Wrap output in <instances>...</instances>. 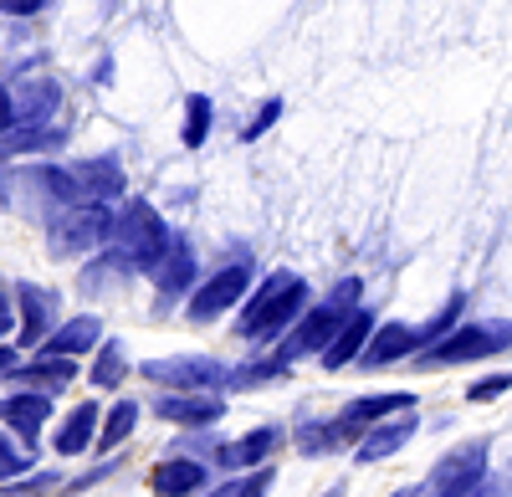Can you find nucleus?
I'll list each match as a JSON object with an SVG mask.
<instances>
[{
    "label": "nucleus",
    "instance_id": "nucleus-1",
    "mask_svg": "<svg viewBox=\"0 0 512 497\" xmlns=\"http://www.w3.org/2000/svg\"><path fill=\"white\" fill-rule=\"evenodd\" d=\"M108 241H113V257H118L128 272H154L159 257L169 252V241H175V231L164 226V216L154 211L149 200H128L123 216H118L113 231H108Z\"/></svg>",
    "mask_w": 512,
    "mask_h": 497
},
{
    "label": "nucleus",
    "instance_id": "nucleus-2",
    "mask_svg": "<svg viewBox=\"0 0 512 497\" xmlns=\"http://www.w3.org/2000/svg\"><path fill=\"white\" fill-rule=\"evenodd\" d=\"M303 308H308V282L292 277V272H272L262 287H256V298L246 303V313H241V339L267 344V339H277Z\"/></svg>",
    "mask_w": 512,
    "mask_h": 497
},
{
    "label": "nucleus",
    "instance_id": "nucleus-3",
    "mask_svg": "<svg viewBox=\"0 0 512 497\" xmlns=\"http://www.w3.org/2000/svg\"><path fill=\"white\" fill-rule=\"evenodd\" d=\"M354 298H359V277H344L328 293V303H318V308H308V313H297L303 323L292 328V334L282 339V349H277V364L287 369V364H297V359H308V354H323V344L338 334V323H344L349 313H354Z\"/></svg>",
    "mask_w": 512,
    "mask_h": 497
},
{
    "label": "nucleus",
    "instance_id": "nucleus-4",
    "mask_svg": "<svg viewBox=\"0 0 512 497\" xmlns=\"http://www.w3.org/2000/svg\"><path fill=\"white\" fill-rule=\"evenodd\" d=\"M113 231L108 205H67V211L52 216V257H77V252H93L103 246Z\"/></svg>",
    "mask_w": 512,
    "mask_h": 497
},
{
    "label": "nucleus",
    "instance_id": "nucleus-5",
    "mask_svg": "<svg viewBox=\"0 0 512 497\" xmlns=\"http://www.w3.org/2000/svg\"><path fill=\"white\" fill-rule=\"evenodd\" d=\"M497 349H507V323H497V328H451V334H441L431 349H420V359H415V364L441 369V364L487 359V354H497Z\"/></svg>",
    "mask_w": 512,
    "mask_h": 497
},
{
    "label": "nucleus",
    "instance_id": "nucleus-6",
    "mask_svg": "<svg viewBox=\"0 0 512 497\" xmlns=\"http://www.w3.org/2000/svg\"><path fill=\"white\" fill-rule=\"evenodd\" d=\"M487 451H492V441H466L461 451L441 457L431 472V497H472L487 477Z\"/></svg>",
    "mask_w": 512,
    "mask_h": 497
},
{
    "label": "nucleus",
    "instance_id": "nucleus-7",
    "mask_svg": "<svg viewBox=\"0 0 512 497\" xmlns=\"http://www.w3.org/2000/svg\"><path fill=\"white\" fill-rule=\"evenodd\" d=\"M144 380L154 385H175V390H221L226 385V364L205 359V354H180V359H149Z\"/></svg>",
    "mask_w": 512,
    "mask_h": 497
},
{
    "label": "nucleus",
    "instance_id": "nucleus-8",
    "mask_svg": "<svg viewBox=\"0 0 512 497\" xmlns=\"http://www.w3.org/2000/svg\"><path fill=\"white\" fill-rule=\"evenodd\" d=\"M246 287H251V267L246 262H236V267H221L216 277H210L200 293L190 298V318L195 323H210L216 313H226V308H236L241 298H246Z\"/></svg>",
    "mask_w": 512,
    "mask_h": 497
},
{
    "label": "nucleus",
    "instance_id": "nucleus-9",
    "mask_svg": "<svg viewBox=\"0 0 512 497\" xmlns=\"http://www.w3.org/2000/svg\"><path fill=\"white\" fill-rule=\"evenodd\" d=\"M6 98H11V123L16 129H31V123H52L62 88H57V77H26L16 88H6Z\"/></svg>",
    "mask_w": 512,
    "mask_h": 497
},
{
    "label": "nucleus",
    "instance_id": "nucleus-10",
    "mask_svg": "<svg viewBox=\"0 0 512 497\" xmlns=\"http://www.w3.org/2000/svg\"><path fill=\"white\" fill-rule=\"evenodd\" d=\"M67 180L77 190V205H103L123 195V164L113 154H98V159H82L77 170H67Z\"/></svg>",
    "mask_w": 512,
    "mask_h": 497
},
{
    "label": "nucleus",
    "instance_id": "nucleus-11",
    "mask_svg": "<svg viewBox=\"0 0 512 497\" xmlns=\"http://www.w3.org/2000/svg\"><path fill=\"white\" fill-rule=\"evenodd\" d=\"M415 416L410 410H400V421H384V426H369L364 436H359V446H354V462L359 467H374V462H384V457H395V451L415 436Z\"/></svg>",
    "mask_w": 512,
    "mask_h": 497
},
{
    "label": "nucleus",
    "instance_id": "nucleus-12",
    "mask_svg": "<svg viewBox=\"0 0 512 497\" xmlns=\"http://www.w3.org/2000/svg\"><path fill=\"white\" fill-rule=\"evenodd\" d=\"M16 303H21V344H41L52 334V318H57V293L36 282H16Z\"/></svg>",
    "mask_w": 512,
    "mask_h": 497
},
{
    "label": "nucleus",
    "instance_id": "nucleus-13",
    "mask_svg": "<svg viewBox=\"0 0 512 497\" xmlns=\"http://www.w3.org/2000/svg\"><path fill=\"white\" fill-rule=\"evenodd\" d=\"M410 354H415V328H410V323H384V328H374V334L364 339L359 364L384 369V364H400V359H410Z\"/></svg>",
    "mask_w": 512,
    "mask_h": 497
},
{
    "label": "nucleus",
    "instance_id": "nucleus-14",
    "mask_svg": "<svg viewBox=\"0 0 512 497\" xmlns=\"http://www.w3.org/2000/svg\"><path fill=\"white\" fill-rule=\"evenodd\" d=\"M93 344H103V323L93 313H82V318H67L62 328H52V334L41 339L36 349L41 354H57V359H72V354H88Z\"/></svg>",
    "mask_w": 512,
    "mask_h": 497
},
{
    "label": "nucleus",
    "instance_id": "nucleus-15",
    "mask_svg": "<svg viewBox=\"0 0 512 497\" xmlns=\"http://www.w3.org/2000/svg\"><path fill=\"white\" fill-rule=\"evenodd\" d=\"M154 410L164 421H175V426H216L226 416V405L216 395H200V390L195 395H159Z\"/></svg>",
    "mask_w": 512,
    "mask_h": 497
},
{
    "label": "nucleus",
    "instance_id": "nucleus-16",
    "mask_svg": "<svg viewBox=\"0 0 512 497\" xmlns=\"http://www.w3.org/2000/svg\"><path fill=\"white\" fill-rule=\"evenodd\" d=\"M369 334H374V313L354 308V313H349L344 323H338V334H333V339L323 344V364H328V369H344V364H354Z\"/></svg>",
    "mask_w": 512,
    "mask_h": 497
},
{
    "label": "nucleus",
    "instance_id": "nucleus-17",
    "mask_svg": "<svg viewBox=\"0 0 512 497\" xmlns=\"http://www.w3.org/2000/svg\"><path fill=\"white\" fill-rule=\"evenodd\" d=\"M154 277V287H159V298H180L185 287L195 282V252H190V241H169V252L159 257V267L149 272Z\"/></svg>",
    "mask_w": 512,
    "mask_h": 497
},
{
    "label": "nucleus",
    "instance_id": "nucleus-18",
    "mask_svg": "<svg viewBox=\"0 0 512 497\" xmlns=\"http://www.w3.org/2000/svg\"><path fill=\"white\" fill-rule=\"evenodd\" d=\"M47 416H52V395H41V390H31V395H6V400H0V421H11L21 441H36L41 426H47Z\"/></svg>",
    "mask_w": 512,
    "mask_h": 497
},
{
    "label": "nucleus",
    "instance_id": "nucleus-19",
    "mask_svg": "<svg viewBox=\"0 0 512 497\" xmlns=\"http://www.w3.org/2000/svg\"><path fill=\"white\" fill-rule=\"evenodd\" d=\"M277 441H282V431L277 426H262V431H246L241 441H231V446H221L216 451V462L226 467V472H236V467H262L272 451H277Z\"/></svg>",
    "mask_w": 512,
    "mask_h": 497
},
{
    "label": "nucleus",
    "instance_id": "nucleus-20",
    "mask_svg": "<svg viewBox=\"0 0 512 497\" xmlns=\"http://www.w3.org/2000/svg\"><path fill=\"white\" fill-rule=\"evenodd\" d=\"M205 477H210V467H200L195 457H175V462H159L149 482L159 497H195L205 487Z\"/></svg>",
    "mask_w": 512,
    "mask_h": 497
},
{
    "label": "nucleus",
    "instance_id": "nucleus-21",
    "mask_svg": "<svg viewBox=\"0 0 512 497\" xmlns=\"http://www.w3.org/2000/svg\"><path fill=\"white\" fill-rule=\"evenodd\" d=\"M354 436H364V431L349 426L344 416L338 421H313V426H297V451H303V457H328V451L349 446Z\"/></svg>",
    "mask_w": 512,
    "mask_h": 497
},
{
    "label": "nucleus",
    "instance_id": "nucleus-22",
    "mask_svg": "<svg viewBox=\"0 0 512 497\" xmlns=\"http://www.w3.org/2000/svg\"><path fill=\"white\" fill-rule=\"evenodd\" d=\"M98 416H103L98 400H82L72 416L62 421V431H57V451H62V457H77V451H88V446H93V436H98Z\"/></svg>",
    "mask_w": 512,
    "mask_h": 497
},
{
    "label": "nucleus",
    "instance_id": "nucleus-23",
    "mask_svg": "<svg viewBox=\"0 0 512 497\" xmlns=\"http://www.w3.org/2000/svg\"><path fill=\"white\" fill-rule=\"evenodd\" d=\"M11 380H21V385H41V390H62V385H72L77 380V364L72 359H57V354H41L36 364H16L11 369Z\"/></svg>",
    "mask_w": 512,
    "mask_h": 497
},
{
    "label": "nucleus",
    "instance_id": "nucleus-24",
    "mask_svg": "<svg viewBox=\"0 0 512 497\" xmlns=\"http://www.w3.org/2000/svg\"><path fill=\"white\" fill-rule=\"evenodd\" d=\"M400 410H415V395H359V400L344 410V421L359 426V431H369V426H379L384 416H400Z\"/></svg>",
    "mask_w": 512,
    "mask_h": 497
},
{
    "label": "nucleus",
    "instance_id": "nucleus-25",
    "mask_svg": "<svg viewBox=\"0 0 512 497\" xmlns=\"http://www.w3.org/2000/svg\"><path fill=\"white\" fill-rule=\"evenodd\" d=\"M134 426H139V405H134V400H118L108 416H98V446H103V451L123 446L128 436H134Z\"/></svg>",
    "mask_w": 512,
    "mask_h": 497
},
{
    "label": "nucleus",
    "instance_id": "nucleus-26",
    "mask_svg": "<svg viewBox=\"0 0 512 497\" xmlns=\"http://www.w3.org/2000/svg\"><path fill=\"white\" fill-rule=\"evenodd\" d=\"M67 134L52 129V123H31V129H16L11 139H0V154H31V149H57Z\"/></svg>",
    "mask_w": 512,
    "mask_h": 497
},
{
    "label": "nucleus",
    "instance_id": "nucleus-27",
    "mask_svg": "<svg viewBox=\"0 0 512 497\" xmlns=\"http://www.w3.org/2000/svg\"><path fill=\"white\" fill-rule=\"evenodd\" d=\"M123 375H128V359H123V344H98V359H93V385L98 390H113V385H123Z\"/></svg>",
    "mask_w": 512,
    "mask_h": 497
},
{
    "label": "nucleus",
    "instance_id": "nucleus-28",
    "mask_svg": "<svg viewBox=\"0 0 512 497\" xmlns=\"http://www.w3.org/2000/svg\"><path fill=\"white\" fill-rule=\"evenodd\" d=\"M205 134H210V98L190 93V103H185V149H200Z\"/></svg>",
    "mask_w": 512,
    "mask_h": 497
},
{
    "label": "nucleus",
    "instance_id": "nucleus-29",
    "mask_svg": "<svg viewBox=\"0 0 512 497\" xmlns=\"http://www.w3.org/2000/svg\"><path fill=\"white\" fill-rule=\"evenodd\" d=\"M272 467H262V472H251V477H236V482H226V487H210L205 497H267V487H272Z\"/></svg>",
    "mask_w": 512,
    "mask_h": 497
},
{
    "label": "nucleus",
    "instance_id": "nucleus-30",
    "mask_svg": "<svg viewBox=\"0 0 512 497\" xmlns=\"http://www.w3.org/2000/svg\"><path fill=\"white\" fill-rule=\"evenodd\" d=\"M461 308H466V293H456V298H451V303H446V308L431 318V323L420 328V334H415V349H420V344H436L441 334H451V323L461 318Z\"/></svg>",
    "mask_w": 512,
    "mask_h": 497
},
{
    "label": "nucleus",
    "instance_id": "nucleus-31",
    "mask_svg": "<svg viewBox=\"0 0 512 497\" xmlns=\"http://www.w3.org/2000/svg\"><path fill=\"white\" fill-rule=\"evenodd\" d=\"M26 472H31V457H26V451H16L11 436L0 431V482H16V477H26Z\"/></svg>",
    "mask_w": 512,
    "mask_h": 497
},
{
    "label": "nucleus",
    "instance_id": "nucleus-32",
    "mask_svg": "<svg viewBox=\"0 0 512 497\" xmlns=\"http://www.w3.org/2000/svg\"><path fill=\"white\" fill-rule=\"evenodd\" d=\"M282 375V364L272 359V364H246V369H236V375H226L236 390H251V385H267V380H277Z\"/></svg>",
    "mask_w": 512,
    "mask_h": 497
},
{
    "label": "nucleus",
    "instance_id": "nucleus-33",
    "mask_svg": "<svg viewBox=\"0 0 512 497\" xmlns=\"http://www.w3.org/2000/svg\"><path fill=\"white\" fill-rule=\"evenodd\" d=\"M277 113H282V103L272 98V103H267V108H262V113H256V118L246 123V129H241V139H246V144H256V139H262V134L272 129V123H277Z\"/></svg>",
    "mask_w": 512,
    "mask_h": 497
},
{
    "label": "nucleus",
    "instance_id": "nucleus-34",
    "mask_svg": "<svg viewBox=\"0 0 512 497\" xmlns=\"http://www.w3.org/2000/svg\"><path fill=\"white\" fill-rule=\"evenodd\" d=\"M57 482H62L57 472H41V477H31V482H21V487H11V482H6V497H41V492H52Z\"/></svg>",
    "mask_w": 512,
    "mask_h": 497
},
{
    "label": "nucleus",
    "instance_id": "nucleus-35",
    "mask_svg": "<svg viewBox=\"0 0 512 497\" xmlns=\"http://www.w3.org/2000/svg\"><path fill=\"white\" fill-rule=\"evenodd\" d=\"M507 385H512L507 369H502V375H487V380L472 385V400H477V405H482V400H497V395H507Z\"/></svg>",
    "mask_w": 512,
    "mask_h": 497
},
{
    "label": "nucleus",
    "instance_id": "nucleus-36",
    "mask_svg": "<svg viewBox=\"0 0 512 497\" xmlns=\"http://www.w3.org/2000/svg\"><path fill=\"white\" fill-rule=\"evenodd\" d=\"M47 0H0V11H11V16H36Z\"/></svg>",
    "mask_w": 512,
    "mask_h": 497
},
{
    "label": "nucleus",
    "instance_id": "nucleus-37",
    "mask_svg": "<svg viewBox=\"0 0 512 497\" xmlns=\"http://www.w3.org/2000/svg\"><path fill=\"white\" fill-rule=\"evenodd\" d=\"M11 334V293H0V339Z\"/></svg>",
    "mask_w": 512,
    "mask_h": 497
},
{
    "label": "nucleus",
    "instance_id": "nucleus-38",
    "mask_svg": "<svg viewBox=\"0 0 512 497\" xmlns=\"http://www.w3.org/2000/svg\"><path fill=\"white\" fill-rule=\"evenodd\" d=\"M0 134H11V98H6V88H0Z\"/></svg>",
    "mask_w": 512,
    "mask_h": 497
},
{
    "label": "nucleus",
    "instance_id": "nucleus-39",
    "mask_svg": "<svg viewBox=\"0 0 512 497\" xmlns=\"http://www.w3.org/2000/svg\"><path fill=\"white\" fill-rule=\"evenodd\" d=\"M11 369H16V349L0 344V375H11Z\"/></svg>",
    "mask_w": 512,
    "mask_h": 497
},
{
    "label": "nucleus",
    "instance_id": "nucleus-40",
    "mask_svg": "<svg viewBox=\"0 0 512 497\" xmlns=\"http://www.w3.org/2000/svg\"><path fill=\"white\" fill-rule=\"evenodd\" d=\"M395 497H420V492H415V487H400V492H395Z\"/></svg>",
    "mask_w": 512,
    "mask_h": 497
},
{
    "label": "nucleus",
    "instance_id": "nucleus-41",
    "mask_svg": "<svg viewBox=\"0 0 512 497\" xmlns=\"http://www.w3.org/2000/svg\"><path fill=\"white\" fill-rule=\"evenodd\" d=\"M328 497H344V487H338V492H328Z\"/></svg>",
    "mask_w": 512,
    "mask_h": 497
}]
</instances>
